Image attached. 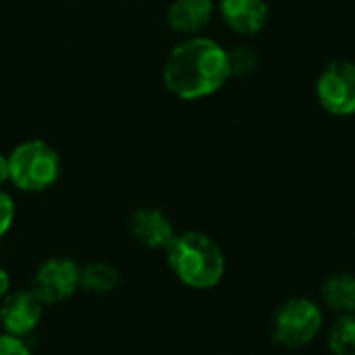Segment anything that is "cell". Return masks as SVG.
<instances>
[{
    "mask_svg": "<svg viewBox=\"0 0 355 355\" xmlns=\"http://www.w3.org/2000/svg\"><path fill=\"white\" fill-rule=\"evenodd\" d=\"M329 354L355 355V314L337 316L329 329Z\"/></svg>",
    "mask_w": 355,
    "mask_h": 355,
    "instance_id": "4fadbf2b",
    "label": "cell"
},
{
    "mask_svg": "<svg viewBox=\"0 0 355 355\" xmlns=\"http://www.w3.org/2000/svg\"><path fill=\"white\" fill-rule=\"evenodd\" d=\"M15 216H17V206L15 200L0 189V239L6 237V233L12 229L15 225Z\"/></svg>",
    "mask_w": 355,
    "mask_h": 355,
    "instance_id": "9a60e30c",
    "label": "cell"
},
{
    "mask_svg": "<svg viewBox=\"0 0 355 355\" xmlns=\"http://www.w3.org/2000/svg\"><path fill=\"white\" fill-rule=\"evenodd\" d=\"M216 355H225V354H216Z\"/></svg>",
    "mask_w": 355,
    "mask_h": 355,
    "instance_id": "d6986e66",
    "label": "cell"
},
{
    "mask_svg": "<svg viewBox=\"0 0 355 355\" xmlns=\"http://www.w3.org/2000/svg\"><path fill=\"white\" fill-rule=\"evenodd\" d=\"M320 300L324 308L337 316L355 314V275L354 272H333L320 285Z\"/></svg>",
    "mask_w": 355,
    "mask_h": 355,
    "instance_id": "7c38bea8",
    "label": "cell"
},
{
    "mask_svg": "<svg viewBox=\"0 0 355 355\" xmlns=\"http://www.w3.org/2000/svg\"><path fill=\"white\" fill-rule=\"evenodd\" d=\"M324 329L322 306L310 297L285 300L270 318V337L285 349H304L312 345Z\"/></svg>",
    "mask_w": 355,
    "mask_h": 355,
    "instance_id": "277c9868",
    "label": "cell"
},
{
    "mask_svg": "<svg viewBox=\"0 0 355 355\" xmlns=\"http://www.w3.org/2000/svg\"><path fill=\"white\" fill-rule=\"evenodd\" d=\"M6 181H8V162H6V156L0 154V189Z\"/></svg>",
    "mask_w": 355,
    "mask_h": 355,
    "instance_id": "ac0fdd59",
    "label": "cell"
},
{
    "mask_svg": "<svg viewBox=\"0 0 355 355\" xmlns=\"http://www.w3.org/2000/svg\"><path fill=\"white\" fill-rule=\"evenodd\" d=\"M212 0H173L166 10V21L179 33H200L212 21Z\"/></svg>",
    "mask_w": 355,
    "mask_h": 355,
    "instance_id": "30bf717a",
    "label": "cell"
},
{
    "mask_svg": "<svg viewBox=\"0 0 355 355\" xmlns=\"http://www.w3.org/2000/svg\"><path fill=\"white\" fill-rule=\"evenodd\" d=\"M8 181L25 193H42L54 187L62 175V160L58 152L42 141L29 139L12 148L6 156Z\"/></svg>",
    "mask_w": 355,
    "mask_h": 355,
    "instance_id": "3957f363",
    "label": "cell"
},
{
    "mask_svg": "<svg viewBox=\"0 0 355 355\" xmlns=\"http://www.w3.org/2000/svg\"><path fill=\"white\" fill-rule=\"evenodd\" d=\"M223 21L239 35H256L268 23L266 0H220Z\"/></svg>",
    "mask_w": 355,
    "mask_h": 355,
    "instance_id": "9c48e42d",
    "label": "cell"
},
{
    "mask_svg": "<svg viewBox=\"0 0 355 355\" xmlns=\"http://www.w3.org/2000/svg\"><path fill=\"white\" fill-rule=\"evenodd\" d=\"M123 283V272L116 264L106 260H92L81 264V291L92 297H108Z\"/></svg>",
    "mask_w": 355,
    "mask_h": 355,
    "instance_id": "8fae6325",
    "label": "cell"
},
{
    "mask_svg": "<svg viewBox=\"0 0 355 355\" xmlns=\"http://www.w3.org/2000/svg\"><path fill=\"white\" fill-rule=\"evenodd\" d=\"M229 77L227 50L214 40L202 35H191L177 44L166 56L162 69L166 89L181 100L212 96Z\"/></svg>",
    "mask_w": 355,
    "mask_h": 355,
    "instance_id": "6da1fadb",
    "label": "cell"
},
{
    "mask_svg": "<svg viewBox=\"0 0 355 355\" xmlns=\"http://www.w3.org/2000/svg\"><path fill=\"white\" fill-rule=\"evenodd\" d=\"M12 289H15L12 287V275L4 264H0V300L6 297Z\"/></svg>",
    "mask_w": 355,
    "mask_h": 355,
    "instance_id": "e0dca14e",
    "label": "cell"
},
{
    "mask_svg": "<svg viewBox=\"0 0 355 355\" xmlns=\"http://www.w3.org/2000/svg\"><path fill=\"white\" fill-rule=\"evenodd\" d=\"M29 289L46 308L67 304L81 291V264L71 256H50L35 266Z\"/></svg>",
    "mask_w": 355,
    "mask_h": 355,
    "instance_id": "5b68a950",
    "label": "cell"
},
{
    "mask_svg": "<svg viewBox=\"0 0 355 355\" xmlns=\"http://www.w3.org/2000/svg\"><path fill=\"white\" fill-rule=\"evenodd\" d=\"M46 306L29 287L12 289L0 300V333L29 339L44 322Z\"/></svg>",
    "mask_w": 355,
    "mask_h": 355,
    "instance_id": "52a82bcc",
    "label": "cell"
},
{
    "mask_svg": "<svg viewBox=\"0 0 355 355\" xmlns=\"http://www.w3.org/2000/svg\"><path fill=\"white\" fill-rule=\"evenodd\" d=\"M166 268L191 291H212L227 275V256L218 241L202 231H181L164 250Z\"/></svg>",
    "mask_w": 355,
    "mask_h": 355,
    "instance_id": "7a4b0ae2",
    "label": "cell"
},
{
    "mask_svg": "<svg viewBox=\"0 0 355 355\" xmlns=\"http://www.w3.org/2000/svg\"><path fill=\"white\" fill-rule=\"evenodd\" d=\"M316 98L335 116L355 114V62L345 58L329 62L316 81Z\"/></svg>",
    "mask_w": 355,
    "mask_h": 355,
    "instance_id": "8992f818",
    "label": "cell"
},
{
    "mask_svg": "<svg viewBox=\"0 0 355 355\" xmlns=\"http://www.w3.org/2000/svg\"><path fill=\"white\" fill-rule=\"evenodd\" d=\"M129 233L131 237L146 250L152 252H164L168 248V243L173 241V237L177 235V229L173 225V220L168 218L166 212H162L160 208H137L131 216H129Z\"/></svg>",
    "mask_w": 355,
    "mask_h": 355,
    "instance_id": "ba28073f",
    "label": "cell"
},
{
    "mask_svg": "<svg viewBox=\"0 0 355 355\" xmlns=\"http://www.w3.org/2000/svg\"><path fill=\"white\" fill-rule=\"evenodd\" d=\"M227 60H229V73L231 77H243L250 75L258 69V54L252 46H235L231 50H227Z\"/></svg>",
    "mask_w": 355,
    "mask_h": 355,
    "instance_id": "5bb4252c",
    "label": "cell"
},
{
    "mask_svg": "<svg viewBox=\"0 0 355 355\" xmlns=\"http://www.w3.org/2000/svg\"><path fill=\"white\" fill-rule=\"evenodd\" d=\"M0 355H33V349L27 339L0 333Z\"/></svg>",
    "mask_w": 355,
    "mask_h": 355,
    "instance_id": "2e32d148",
    "label": "cell"
}]
</instances>
